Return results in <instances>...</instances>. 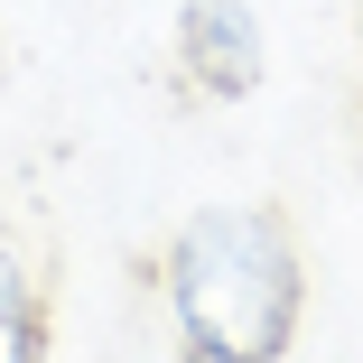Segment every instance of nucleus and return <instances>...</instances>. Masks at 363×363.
<instances>
[{"instance_id":"nucleus-1","label":"nucleus","mask_w":363,"mask_h":363,"mask_svg":"<svg viewBox=\"0 0 363 363\" xmlns=\"http://www.w3.org/2000/svg\"><path fill=\"white\" fill-rule=\"evenodd\" d=\"M177 363H289L308 326V252L279 205H205L159 252Z\"/></svg>"},{"instance_id":"nucleus-2","label":"nucleus","mask_w":363,"mask_h":363,"mask_svg":"<svg viewBox=\"0 0 363 363\" xmlns=\"http://www.w3.org/2000/svg\"><path fill=\"white\" fill-rule=\"evenodd\" d=\"M261 65H270V38H261L252 0H186L177 10V84L196 103L261 94Z\"/></svg>"},{"instance_id":"nucleus-3","label":"nucleus","mask_w":363,"mask_h":363,"mask_svg":"<svg viewBox=\"0 0 363 363\" xmlns=\"http://www.w3.org/2000/svg\"><path fill=\"white\" fill-rule=\"evenodd\" d=\"M56 345V289H47V261L28 242L0 233V363H47Z\"/></svg>"}]
</instances>
